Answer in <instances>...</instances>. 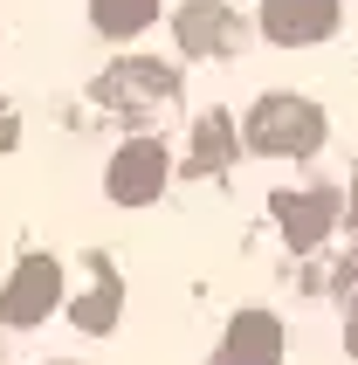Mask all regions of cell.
<instances>
[{"instance_id": "cell-11", "label": "cell", "mask_w": 358, "mask_h": 365, "mask_svg": "<svg viewBox=\"0 0 358 365\" xmlns=\"http://www.w3.org/2000/svg\"><path fill=\"white\" fill-rule=\"evenodd\" d=\"M344 331H352V351H358V310H352V324H344Z\"/></svg>"}, {"instance_id": "cell-1", "label": "cell", "mask_w": 358, "mask_h": 365, "mask_svg": "<svg viewBox=\"0 0 358 365\" xmlns=\"http://www.w3.org/2000/svg\"><path fill=\"white\" fill-rule=\"evenodd\" d=\"M248 145L276 152V159H303L324 145V110L310 97H262L255 118H248Z\"/></svg>"}, {"instance_id": "cell-7", "label": "cell", "mask_w": 358, "mask_h": 365, "mask_svg": "<svg viewBox=\"0 0 358 365\" xmlns=\"http://www.w3.org/2000/svg\"><path fill=\"white\" fill-rule=\"evenodd\" d=\"M276 214H282V235H290L297 248H310L324 227H331L338 200H331V193H303V200H290V193H282V200H276Z\"/></svg>"}, {"instance_id": "cell-6", "label": "cell", "mask_w": 358, "mask_h": 365, "mask_svg": "<svg viewBox=\"0 0 358 365\" xmlns=\"http://www.w3.org/2000/svg\"><path fill=\"white\" fill-rule=\"evenodd\" d=\"M227 41H235V14H227L220 0H193V7L179 14V48H186V56H214Z\"/></svg>"}, {"instance_id": "cell-9", "label": "cell", "mask_w": 358, "mask_h": 365, "mask_svg": "<svg viewBox=\"0 0 358 365\" xmlns=\"http://www.w3.org/2000/svg\"><path fill=\"white\" fill-rule=\"evenodd\" d=\"M235 152V131H227V118H200V145H193V173H214L220 159Z\"/></svg>"}, {"instance_id": "cell-5", "label": "cell", "mask_w": 358, "mask_h": 365, "mask_svg": "<svg viewBox=\"0 0 358 365\" xmlns=\"http://www.w3.org/2000/svg\"><path fill=\"white\" fill-rule=\"evenodd\" d=\"M282 359V324L269 310H241L227 324V345L214 351V365H276Z\"/></svg>"}, {"instance_id": "cell-8", "label": "cell", "mask_w": 358, "mask_h": 365, "mask_svg": "<svg viewBox=\"0 0 358 365\" xmlns=\"http://www.w3.org/2000/svg\"><path fill=\"white\" fill-rule=\"evenodd\" d=\"M152 14H159V0H90V21L103 35H138L152 28Z\"/></svg>"}, {"instance_id": "cell-2", "label": "cell", "mask_w": 358, "mask_h": 365, "mask_svg": "<svg viewBox=\"0 0 358 365\" xmlns=\"http://www.w3.org/2000/svg\"><path fill=\"white\" fill-rule=\"evenodd\" d=\"M111 200L118 207H145V200H159L165 193V152L152 138H131V145H118V159H111Z\"/></svg>"}, {"instance_id": "cell-4", "label": "cell", "mask_w": 358, "mask_h": 365, "mask_svg": "<svg viewBox=\"0 0 358 365\" xmlns=\"http://www.w3.org/2000/svg\"><path fill=\"white\" fill-rule=\"evenodd\" d=\"M338 28V0H262V35L297 48V41H324Z\"/></svg>"}, {"instance_id": "cell-3", "label": "cell", "mask_w": 358, "mask_h": 365, "mask_svg": "<svg viewBox=\"0 0 358 365\" xmlns=\"http://www.w3.org/2000/svg\"><path fill=\"white\" fill-rule=\"evenodd\" d=\"M62 297V269L48 262V255H28V262L14 269V283L0 289V317L7 324H41L48 310H56Z\"/></svg>"}, {"instance_id": "cell-10", "label": "cell", "mask_w": 358, "mask_h": 365, "mask_svg": "<svg viewBox=\"0 0 358 365\" xmlns=\"http://www.w3.org/2000/svg\"><path fill=\"white\" fill-rule=\"evenodd\" d=\"M118 297H124L118 283H97V289L76 304V324H83V331H111V317H118Z\"/></svg>"}]
</instances>
